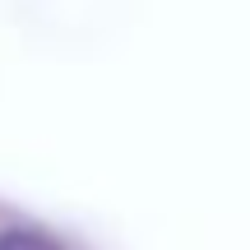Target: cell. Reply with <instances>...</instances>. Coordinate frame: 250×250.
Wrapping results in <instances>:
<instances>
[{
	"instance_id": "6da1fadb",
	"label": "cell",
	"mask_w": 250,
	"mask_h": 250,
	"mask_svg": "<svg viewBox=\"0 0 250 250\" xmlns=\"http://www.w3.org/2000/svg\"><path fill=\"white\" fill-rule=\"evenodd\" d=\"M0 250H61V246L33 227H9V232H0Z\"/></svg>"
}]
</instances>
